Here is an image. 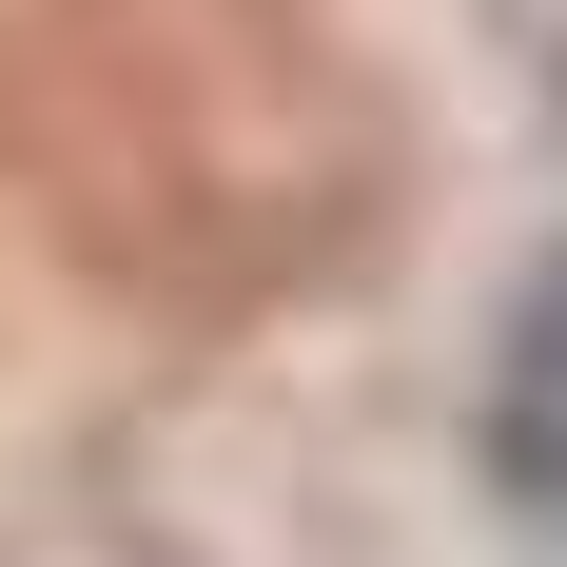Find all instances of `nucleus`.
Instances as JSON below:
<instances>
[{
	"label": "nucleus",
	"mask_w": 567,
	"mask_h": 567,
	"mask_svg": "<svg viewBox=\"0 0 567 567\" xmlns=\"http://www.w3.org/2000/svg\"><path fill=\"white\" fill-rule=\"evenodd\" d=\"M489 489L567 528V255L509 293V352H489Z\"/></svg>",
	"instance_id": "1"
}]
</instances>
